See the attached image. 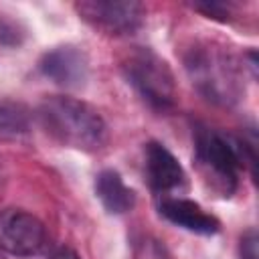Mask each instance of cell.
<instances>
[{
  "label": "cell",
  "mask_w": 259,
  "mask_h": 259,
  "mask_svg": "<svg viewBox=\"0 0 259 259\" xmlns=\"http://www.w3.org/2000/svg\"><path fill=\"white\" fill-rule=\"evenodd\" d=\"M194 144L200 168L204 170L206 178L212 180V186L221 190L223 196H231L235 192L239 168H243L245 164L253 168L257 160L253 144L208 127L196 130Z\"/></svg>",
  "instance_id": "7a4b0ae2"
},
{
  "label": "cell",
  "mask_w": 259,
  "mask_h": 259,
  "mask_svg": "<svg viewBox=\"0 0 259 259\" xmlns=\"http://www.w3.org/2000/svg\"><path fill=\"white\" fill-rule=\"evenodd\" d=\"M194 8L200 10V12H204V14H208V16H212V18H219V20H227V18H229V16H227L229 10H227L225 4L206 2V4H194Z\"/></svg>",
  "instance_id": "4fadbf2b"
},
{
  "label": "cell",
  "mask_w": 259,
  "mask_h": 259,
  "mask_svg": "<svg viewBox=\"0 0 259 259\" xmlns=\"http://www.w3.org/2000/svg\"><path fill=\"white\" fill-rule=\"evenodd\" d=\"M146 178L152 190L166 194L184 184V170L168 148L150 142L146 146Z\"/></svg>",
  "instance_id": "ba28073f"
},
{
  "label": "cell",
  "mask_w": 259,
  "mask_h": 259,
  "mask_svg": "<svg viewBox=\"0 0 259 259\" xmlns=\"http://www.w3.org/2000/svg\"><path fill=\"white\" fill-rule=\"evenodd\" d=\"M0 259H4V257H2V255H0Z\"/></svg>",
  "instance_id": "9a60e30c"
},
{
  "label": "cell",
  "mask_w": 259,
  "mask_h": 259,
  "mask_svg": "<svg viewBox=\"0 0 259 259\" xmlns=\"http://www.w3.org/2000/svg\"><path fill=\"white\" fill-rule=\"evenodd\" d=\"M186 67L194 83L202 89L208 99L219 103H231L239 99V79L233 61L217 49H196L192 51Z\"/></svg>",
  "instance_id": "277c9868"
},
{
  "label": "cell",
  "mask_w": 259,
  "mask_h": 259,
  "mask_svg": "<svg viewBox=\"0 0 259 259\" xmlns=\"http://www.w3.org/2000/svg\"><path fill=\"white\" fill-rule=\"evenodd\" d=\"M239 253H241V259H257L259 257V253H257V231L255 229H249L241 237Z\"/></svg>",
  "instance_id": "7c38bea8"
},
{
  "label": "cell",
  "mask_w": 259,
  "mask_h": 259,
  "mask_svg": "<svg viewBox=\"0 0 259 259\" xmlns=\"http://www.w3.org/2000/svg\"><path fill=\"white\" fill-rule=\"evenodd\" d=\"M130 83L140 95L156 109H168L176 99L174 75L164 59L148 49H140L130 55L123 65Z\"/></svg>",
  "instance_id": "3957f363"
},
{
  "label": "cell",
  "mask_w": 259,
  "mask_h": 259,
  "mask_svg": "<svg viewBox=\"0 0 259 259\" xmlns=\"http://www.w3.org/2000/svg\"><path fill=\"white\" fill-rule=\"evenodd\" d=\"M51 259H79V255L69 247H61L51 255Z\"/></svg>",
  "instance_id": "5bb4252c"
},
{
  "label": "cell",
  "mask_w": 259,
  "mask_h": 259,
  "mask_svg": "<svg viewBox=\"0 0 259 259\" xmlns=\"http://www.w3.org/2000/svg\"><path fill=\"white\" fill-rule=\"evenodd\" d=\"M75 8L89 24L109 34L134 32L144 22V6L140 2L87 0V2L75 4Z\"/></svg>",
  "instance_id": "8992f818"
},
{
  "label": "cell",
  "mask_w": 259,
  "mask_h": 259,
  "mask_svg": "<svg viewBox=\"0 0 259 259\" xmlns=\"http://www.w3.org/2000/svg\"><path fill=\"white\" fill-rule=\"evenodd\" d=\"M160 214L170 223L198 235H214L221 227V223L212 214H208L206 210H202L200 204L188 198H174V196L162 198Z\"/></svg>",
  "instance_id": "9c48e42d"
},
{
  "label": "cell",
  "mask_w": 259,
  "mask_h": 259,
  "mask_svg": "<svg viewBox=\"0 0 259 259\" xmlns=\"http://www.w3.org/2000/svg\"><path fill=\"white\" fill-rule=\"evenodd\" d=\"M30 127L28 109L22 103L0 101V136H20Z\"/></svg>",
  "instance_id": "8fae6325"
},
{
  "label": "cell",
  "mask_w": 259,
  "mask_h": 259,
  "mask_svg": "<svg viewBox=\"0 0 259 259\" xmlns=\"http://www.w3.org/2000/svg\"><path fill=\"white\" fill-rule=\"evenodd\" d=\"M38 117L47 134L71 148L99 150L107 140V127L99 111L73 97H47L38 107Z\"/></svg>",
  "instance_id": "6da1fadb"
},
{
  "label": "cell",
  "mask_w": 259,
  "mask_h": 259,
  "mask_svg": "<svg viewBox=\"0 0 259 259\" xmlns=\"http://www.w3.org/2000/svg\"><path fill=\"white\" fill-rule=\"evenodd\" d=\"M40 71L61 87L79 89L89 75V63L77 47H59L40 59Z\"/></svg>",
  "instance_id": "52a82bcc"
},
{
  "label": "cell",
  "mask_w": 259,
  "mask_h": 259,
  "mask_svg": "<svg viewBox=\"0 0 259 259\" xmlns=\"http://www.w3.org/2000/svg\"><path fill=\"white\" fill-rule=\"evenodd\" d=\"M95 194L101 200L103 208L111 214H123V212L132 210L136 204L134 190L123 184L121 176L115 170H103L97 174Z\"/></svg>",
  "instance_id": "30bf717a"
},
{
  "label": "cell",
  "mask_w": 259,
  "mask_h": 259,
  "mask_svg": "<svg viewBox=\"0 0 259 259\" xmlns=\"http://www.w3.org/2000/svg\"><path fill=\"white\" fill-rule=\"evenodd\" d=\"M47 229L30 212L8 208L0 212V249L16 257H32L45 249Z\"/></svg>",
  "instance_id": "5b68a950"
}]
</instances>
